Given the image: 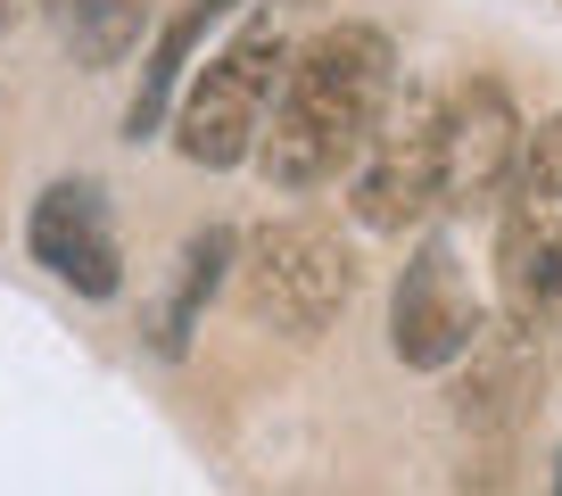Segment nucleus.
<instances>
[{
	"instance_id": "nucleus-8",
	"label": "nucleus",
	"mask_w": 562,
	"mask_h": 496,
	"mask_svg": "<svg viewBox=\"0 0 562 496\" xmlns=\"http://www.w3.org/2000/svg\"><path fill=\"white\" fill-rule=\"evenodd\" d=\"M25 248L75 298H116L124 290V248H116V224H108V199L91 182H50L25 215Z\"/></svg>"
},
{
	"instance_id": "nucleus-2",
	"label": "nucleus",
	"mask_w": 562,
	"mask_h": 496,
	"mask_svg": "<svg viewBox=\"0 0 562 496\" xmlns=\"http://www.w3.org/2000/svg\"><path fill=\"white\" fill-rule=\"evenodd\" d=\"M496 290L505 323L521 331H538L562 306V116L521 133V166L496 199Z\"/></svg>"
},
{
	"instance_id": "nucleus-4",
	"label": "nucleus",
	"mask_w": 562,
	"mask_h": 496,
	"mask_svg": "<svg viewBox=\"0 0 562 496\" xmlns=\"http://www.w3.org/2000/svg\"><path fill=\"white\" fill-rule=\"evenodd\" d=\"M240 257V298L257 323L273 331H331L356 306V248L339 240L315 215H290V224H265Z\"/></svg>"
},
{
	"instance_id": "nucleus-9",
	"label": "nucleus",
	"mask_w": 562,
	"mask_h": 496,
	"mask_svg": "<svg viewBox=\"0 0 562 496\" xmlns=\"http://www.w3.org/2000/svg\"><path fill=\"white\" fill-rule=\"evenodd\" d=\"M463 381H456V422L472 439H513L538 397V348H529L521 323H480V339L456 356Z\"/></svg>"
},
{
	"instance_id": "nucleus-11",
	"label": "nucleus",
	"mask_w": 562,
	"mask_h": 496,
	"mask_svg": "<svg viewBox=\"0 0 562 496\" xmlns=\"http://www.w3.org/2000/svg\"><path fill=\"white\" fill-rule=\"evenodd\" d=\"M58 34H67L75 67H124V58L149 42V0H50Z\"/></svg>"
},
{
	"instance_id": "nucleus-1",
	"label": "nucleus",
	"mask_w": 562,
	"mask_h": 496,
	"mask_svg": "<svg viewBox=\"0 0 562 496\" xmlns=\"http://www.w3.org/2000/svg\"><path fill=\"white\" fill-rule=\"evenodd\" d=\"M397 91V50H389L381 25L364 18H339L323 25L306 50L281 58V83L265 100V124H257V174L273 191H323L356 166L381 100Z\"/></svg>"
},
{
	"instance_id": "nucleus-3",
	"label": "nucleus",
	"mask_w": 562,
	"mask_h": 496,
	"mask_svg": "<svg viewBox=\"0 0 562 496\" xmlns=\"http://www.w3.org/2000/svg\"><path fill=\"white\" fill-rule=\"evenodd\" d=\"M281 58H290V42H281V25L257 9V18L191 75V91H175V108H166L182 158L215 174V166H240L248 149H257V124H265V100H273V83H281Z\"/></svg>"
},
{
	"instance_id": "nucleus-10",
	"label": "nucleus",
	"mask_w": 562,
	"mask_h": 496,
	"mask_svg": "<svg viewBox=\"0 0 562 496\" xmlns=\"http://www.w3.org/2000/svg\"><path fill=\"white\" fill-rule=\"evenodd\" d=\"M248 0H182L175 18L158 25V42L140 50V83H133V108H124V142H149V133H166V108H175L182 75L199 67V50H207L215 25H232Z\"/></svg>"
},
{
	"instance_id": "nucleus-6",
	"label": "nucleus",
	"mask_w": 562,
	"mask_h": 496,
	"mask_svg": "<svg viewBox=\"0 0 562 496\" xmlns=\"http://www.w3.org/2000/svg\"><path fill=\"white\" fill-rule=\"evenodd\" d=\"M521 108L496 75H472L439 100V207L488 215L505 199L513 166H521Z\"/></svg>"
},
{
	"instance_id": "nucleus-5",
	"label": "nucleus",
	"mask_w": 562,
	"mask_h": 496,
	"mask_svg": "<svg viewBox=\"0 0 562 496\" xmlns=\"http://www.w3.org/2000/svg\"><path fill=\"white\" fill-rule=\"evenodd\" d=\"M439 207V91H389L348 166V215L364 232H414Z\"/></svg>"
},
{
	"instance_id": "nucleus-13",
	"label": "nucleus",
	"mask_w": 562,
	"mask_h": 496,
	"mask_svg": "<svg viewBox=\"0 0 562 496\" xmlns=\"http://www.w3.org/2000/svg\"><path fill=\"white\" fill-rule=\"evenodd\" d=\"M18 9H25V0H0V34H9V25H18Z\"/></svg>"
},
{
	"instance_id": "nucleus-14",
	"label": "nucleus",
	"mask_w": 562,
	"mask_h": 496,
	"mask_svg": "<svg viewBox=\"0 0 562 496\" xmlns=\"http://www.w3.org/2000/svg\"><path fill=\"white\" fill-rule=\"evenodd\" d=\"M554 488H562V455H554Z\"/></svg>"
},
{
	"instance_id": "nucleus-7",
	"label": "nucleus",
	"mask_w": 562,
	"mask_h": 496,
	"mask_svg": "<svg viewBox=\"0 0 562 496\" xmlns=\"http://www.w3.org/2000/svg\"><path fill=\"white\" fill-rule=\"evenodd\" d=\"M488 306H480L472 273H463L456 240H422L405 257L397 290H389V348L405 372H456V356L480 339Z\"/></svg>"
},
{
	"instance_id": "nucleus-16",
	"label": "nucleus",
	"mask_w": 562,
	"mask_h": 496,
	"mask_svg": "<svg viewBox=\"0 0 562 496\" xmlns=\"http://www.w3.org/2000/svg\"><path fill=\"white\" fill-rule=\"evenodd\" d=\"M554 315H562V306H554Z\"/></svg>"
},
{
	"instance_id": "nucleus-15",
	"label": "nucleus",
	"mask_w": 562,
	"mask_h": 496,
	"mask_svg": "<svg viewBox=\"0 0 562 496\" xmlns=\"http://www.w3.org/2000/svg\"><path fill=\"white\" fill-rule=\"evenodd\" d=\"M42 9H50V0H42Z\"/></svg>"
},
{
	"instance_id": "nucleus-12",
	"label": "nucleus",
	"mask_w": 562,
	"mask_h": 496,
	"mask_svg": "<svg viewBox=\"0 0 562 496\" xmlns=\"http://www.w3.org/2000/svg\"><path fill=\"white\" fill-rule=\"evenodd\" d=\"M232 232L224 224H207V232H191L182 240V273H175V298H166V315H158V348L166 356H182L191 348V331H199V315H207V298L224 290V273H232Z\"/></svg>"
}]
</instances>
